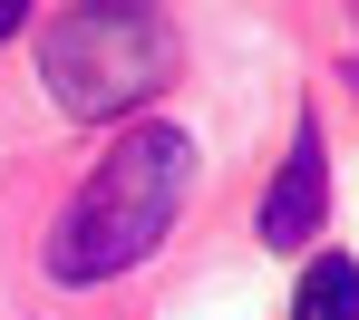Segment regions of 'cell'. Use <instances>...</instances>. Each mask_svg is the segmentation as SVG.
Returning <instances> with one entry per match:
<instances>
[{
	"instance_id": "obj_4",
	"label": "cell",
	"mask_w": 359,
	"mask_h": 320,
	"mask_svg": "<svg viewBox=\"0 0 359 320\" xmlns=\"http://www.w3.org/2000/svg\"><path fill=\"white\" fill-rule=\"evenodd\" d=\"M292 320H359V262L350 253H320L292 291Z\"/></svg>"
},
{
	"instance_id": "obj_1",
	"label": "cell",
	"mask_w": 359,
	"mask_h": 320,
	"mask_svg": "<svg viewBox=\"0 0 359 320\" xmlns=\"http://www.w3.org/2000/svg\"><path fill=\"white\" fill-rule=\"evenodd\" d=\"M184 185H194V146L184 127H126L107 146V165L68 194V214L49 223V272L59 281H107L165 243Z\"/></svg>"
},
{
	"instance_id": "obj_3",
	"label": "cell",
	"mask_w": 359,
	"mask_h": 320,
	"mask_svg": "<svg viewBox=\"0 0 359 320\" xmlns=\"http://www.w3.org/2000/svg\"><path fill=\"white\" fill-rule=\"evenodd\" d=\"M320 204H330V155H320V127L301 117L292 155H282L272 194H262V243H272V253H301V243L320 233Z\"/></svg>"
},
{
	"instance_id": "obj_2",
	"label": "cell",
	"mask_w": 359,
	"mask_h": 320,
	"mask_svg": "<svg viewBox=\"0 0 359 320\" xmlns=\"http://www.w3.org/2000/svg\"><path fill=\"white\" fill-rule=\"evenodd\" d=\"M175 59H184L175 20L146 10V0H78L39 39V68H49L68 117H126V107H146L175 78Z\"/></svg>"
},
{
	"instance_id": "obj_5",
	"label": "cell",
	"mask_w": 359,
	"mask_h": 320,
	"mask_svg": "<svg viewBox=\"0 0 359 320\" xmlns=\"http://www.w3.org/2000/svg\"><path fill=\"white\" fill-rule=\"evenodd\" d=\"M29 29V0H0V39H20Z\"/></svg>"
}]
</instances>
